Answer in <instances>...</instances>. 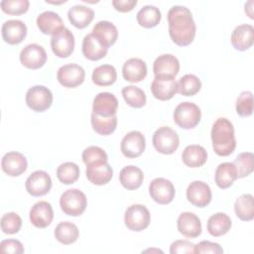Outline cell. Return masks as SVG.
Segmentation results:
<instances>
[{
    "label": "cell",
    "instance_id": "6da1fadb",
    "mask_svg": "<svg viewBox=\"0 0 254 254\" xmlns=\"http://www.w3.org/2000/svg\"><path fill=\"white\" fill-rule=\"evenodd\" d=\"M167 17L172 41L180 47L191 44L196 30L191 12L185 6L177 5L169 10Z\"/></svg>",
    "mask_w": 254,
    "mask_h": 254
},
{
    "label": "cell",
    "instance_id": "7a4b0ae2",
    "mask_svg": "<svg viewBox=\"0 0 254 254\" xmlns=\"http://www.w3.org/2000/svg\"><path fill=\"white\" fill-rule=\"evenodd\" d=\"M211 142L214 152L220 157H226L233 153L236 147L233 124L226 118L216 119L211 128Z\"/></svg>",
    "mask_w": 254,
    "mask_h": 254
},
{
    "label": "cell",
    "instance_id": "3957f363",
    "mask_svg": "<svg viewBox=\"0 0 254 254\" xmlns=\"http://www.w3.org/2000/svg\"><path fill=\"white\" fill-rule=\"evenodd\" d=\"M173 118L179 127L183 129H192L199 123L201 111L195 103L185 101L175 108Z\"/></svg>",
    "mask_w": 254,
    "mask_h": 254
},
{
    "label": "cell",
    "instance_id": "277c9868",
    "mask_svg": "<svg viewBox=\"0 0 254 254\" xmlns=\"http://www.w3.org/2000/svg\"><path fill=\"white\" fill-rule=\"evenodd\" d=\"M60 205L65 214L79 216L84 212L87 206V198L78 189H68L62 193Z\"/></svg>",
    "mask_w": 254,
    "mask_h": 254
},
{
    "label": "cell",
    "instance_id": "5b68a950",
    "mask_svg": "<svg viewBox=\"0 0 254 254\" xmlns=\"http://www.w3.org/2000/svg\"><path fill=\"white\" fill-rule=\"evenodd\" d=\"M152 142L159 153L171 155L179 148L180 138L174 129L168 126H162L153 134Z\"/></svg>",
    "mask_w": 254,
    "mask_h": 254
},
{
    "label": "cell",
    "instance_id": "8992f818",
    "mask_svg": "<svg viewBox=\"0 0 254 254\" xmlns=\"http://www.w3.org/2000/svg\"><path fill=\"white\" fill-rule=\"evenodd\" d=\"M52 91L44 85H35L28 89L26 93V104L35 112H44L53 103Z\"/></svg>",
    "mask_w": 254,
    "mask_h": 254
},
{
    "label": "cell",
    "instance_id": "52a82bcc",
    "mask_svg": "<svg viewBox=\"0 0 254 254\" xmlns=\"http://www.w3.org/2000/svg\"><path fill=\"white\" fill-rule=\"evenodd\" d=\"M124 222L130 230L136 232L142 231L146 229L151 222L150 211L143 204H132L125 211Z\"/></svg>",
    "mask_w": 254,
    "mask_h": 254
},
{
    "label": "cell",
    "instance_id": "ba28073f",
    "mask_svg": "<svg viewBox=\"0 0 254 254\" xmlns=\"http://www.w3.org/2000/svg\"><path fill=\"white\" fill-rule=\"evenodd\" d=\"M180 70L179 60L171 54L159 56L153 64V71L155 78L171 80L175 79Z\"/></svg>",
    "mask_w": 254,
    "mask_h": 254
},
{
    "label": "cell",
    "instance_id": "9c48e42d",
    "mask_svg": "<svg viewBox=\"0 0 254 254\" xmlns=\"http://www.w3.org/2000/svg\"><path fill=\"white\" fill-rule=\"evenodd\" d=\"M74 45V36L65 27L59 30L51 38L52 51L58 58L64 59L69 57L73 53Z\"/></svg>",
    "mask_w": 254,
    "mask_h": 254
},
{
    "label": "cell",
    "instance_id": "30bf717a",
    "mask_svg": "<svg viewBox=\"0 0 254 254\" xmlns=\"http://www.w3.org/2000/svg\"><path fill=\"white\" fill-rule=\"evenodd\" d=\"M149 193L159 204H168L175 198L176 190L173 183L165 178H156L149 185Z\"/></svg>",
    "mask_w": 254,
    "mask_h": 254
},
{
    "label": "cell",
    "instance_id": "8fae6325",
    "mask_svg": "<svg viewBox=\"0 0 254 254\" xmlns=\"http://www.w3.org/2000/svg\"><path fill=\"white\" fill-rule=\"evenodd\" d=\"M85 78V71L82 66L76 64L62 65L57 72L58 81L67 88H74L80 85Z\"/></svg>",
    "mask_w": 254,
    "mask_h": 254
},
{
    "label": "cell",
    "instance_id": "7c38bea8",
    "mask_svg": "<svg viewBox=\"0 0 254 254\" xmlns=\"http://www.w3.org/2000/svg\"><path fill=\"white\" fill-rule=\"evenodd\" d=\"M19 58L24 66L30 69H38L46 64L47 53L42 46L38 44H29L22 49Z\"/></svg>",
    "mask_w": 254,
    "mask_h": 254
},
{
    "label": "cell",
    "instance_id": "4fadbf2b",
    "mask_svg": "<svg viewBox=\"0 0 254 254\" xmlns=\"http://www.w3.org/2000/svg\"><path fill=\"white\" fill-rule=\"evenodd\" d=\"M25 188L32 196L45 195L52 189V179L45 171H35L26 180Z\"/></svg>",
    "mask_w": 254,
    "mask_h": 254
},
{
    "label": "cell",
    "instance_id": "5bb4252c",
    "mask_svg": "<svg viewBox=\"0 0 254 254\" xmlns=\"http://www.w3.org/2000/svg\"><path fill=\"white\" fill-rule=\"evenodd\" d=\"M146 140L140 131H131L127 133L120 144L122 154L130 159L138 158L145 151Z\"/></svg>",
    "mask_w": 254,
    "mask_h": 254
},
{
    "label": "cell",
    "instance_id": "9a60e30c",
    "mask_svg": "<svg viewBox=\"0 0 254 254\" xmlns=\"http://www.w3.org/2000/svg\"><path fill=\"white\" fill-rule=\"evenodd\" d=\"M187 198L194 206L205 207L211 201V190L206 183L193 181L187 189Z\"/></svg>",
    "mask_w": 254,
    "mask_h": 254
},
{
    "label": "cell",
    "instance_id": "2e32d148",
    "mask_svg": "<svg viewBox=\"0 0 254 254\" xmlns=\"http://www.w3.org/2000/svg\"><path fill=\"white\" fill-rule=\"evenodd\" d=\"M1 167L5 174L10 177H18L22 175L28 168L26 157L16 151L6 153L1 161Z\"/></svg>",
    "mask_w": 254,
    "mask_h": 254
},
{
    "label": "cell",
    "instance_id": "e0dca14e",
    "mask_svg": "<svg viewBox=\"0 0 254 254\" xmlns=\"http://www.w3.org/2000/svg\"><path fill=\"white\" fill-rule=\"evenodd\" d=\"M54 218V210L50 202L41 200L36 202L30 210V221L37 228L48 227Z\"/></svg>",
    "mask_w": 254,
    "mask_h": 254
},
{
    "label": "cell",
    "instance_id": "ac0fdd59",
    "mask_svg": "<svg viewBox=\"0 0 254 254\" xmlns=\"http://www.w3.org/2000/svg\"><path fill=\"white\" fill-rule=\"evenodd\" d=\"M1 34L6 43L9 45H17L26 38L27 26L21 20H8L2 25Z\"/></svg>",
    "mask_w": 254,
    "mask_h": 254
},
{
    "label": "cell",
    "instance_id": "d6986e66",
    "mask_svg": "<svg viewBox=\"0 0 254 254\" xmlns=\"http://www.w3.org/2000/svg\"><path fill=\"white\" fill-rule=\"evenodd\" d=\"M118 108V100L116 96L110 92H99L93 99L92 112L103 116L109 117L116 115Z\"/></svg>",
    "mask_w": 254,
    "mask_h": 254
},
{
    "label": "cell",
    "instance_id": "ffe728a7",
    "mask_svg": "<svg viewBox=\"0 0 254 254\" xmlns=\"http://www.w3.org/2000/svg\"><path fill=\"white\" fill-rule=\"evenodd\" d=\"M87 180L96 186L108 184L113 177V170L107 162H97L86 165Z\"/></svg>",
    "mask_w": 254,
    "mask_h": 254
},
{
    "label": "cell",
    "instance_id": "44dd1931",
    "mask_svg": "<svg viewBox=\"0 0 254 254\" xmlns=\"http://www.w3.org/2000/svg\"><path fill=\"white\" fill-rule=\"evenodd\" d=\"M178 230L189 238H196L201 234V222L197 215L192 212H183L177 220Z\"/></svg>",
    "mask_w": 254,
    "mask_h": 254
},
{
    "label": "cell",
    "instance_id": "7402d4cb",
    "mask_svg": "<svg viewBox=\"0 0 254 254\" xmlns=\"http://www.w3.org/2000/svg\"><path fill=\"white\" fill-rule=\"evenodd\" d=\"M233 48L237 51H246L250 49L254 41V28L249 24L237 26L230 37Z\"/></svg>",
    "mask_w": 254,
    "mask_h": 254
},
{
    "label": "cell",
    "instance_id": "603a6c76",
    "mask_svg": "<svg viewBox=\"0 0 254 254\" xmlns=\"http://www.w3.org/2000/svg\"><path fill=\"white\" fill-rule=\"evenodd\" d=\"M122 75L129 82H140L147 75V64L141 59L131 58L124 63Z\"/></svg>",
    "mask_w": 254,
    "mask_h": 254
},
{
    "label": "cell",
    "instance_id": "cb8c5ba5",
    "mask_svg": "<svg viewBox=\"0 0 254 254\" xmlns=\"http://www.w3.org/2000/svg\"><path fill=\"white\" fill-rule=\"evenodd\" d=\"M37 26L45 35H54L59 30L64 28V22L59 14L53 11H45L37 17Z\"/></svg>",
    "mask_w": 254,
    "mask_h": 254
},
{
    "label": "cell",
    "instance_id": "d4e9b609",
    "mask_svg": "<svg viewBox=\"0 0 254 254\" xmlns=\"http://www.w3.org/2000/svg\"><path fill=\"white\" fill-rule=\"evenodd\" d=\"M107 49L114 45L118 38V31L116 26L109 21L97 22L91 32Z\"/></svg>",
    "mask_w": 254,
    "mask_h": 254
},
{
    "label": "cell",
    "instance_id": "484cf974",
    "mask_svg": "<svg viewBox=\"0 0 254 254\" xmlns=\"http://www.w3.org/2000/svg\"><path fill=\"white\" fill-rule=\"evenodd\" d=\"M108 49L92 34H87L82 41V54L89 61H98L104 58Z\"/></svg>",
    "mask_w": 254,
    "mask_h": 254
},
{
    "label": "cell",
    "instance_id": "4316f807",
    "mask_svg": "<svg viewBox=\"0 0 254 254\" xmlns=\"http://www.w3.org/2000/svg\"><path fill=\"white\" fill-rule=\"evenodd\" d=\"M67 18L72 26L77 29H83L92 22L94 12L87 6L74 5L68 9Z\"/></svg>",
    "mask_w": 254,
    "mask_h": 254
},
{
    "label": "cell",
    "instance_id": "83f0119b",
    "mask_svg": "<svg viewBox=\"0 0 254 254\" xmlns=\"http://www.w3.org/2000/svg\"><path fill=\"white\" fill-rule=\"evenodd\" d=\"M237 171L233 163L224 162L217 166L214 174V181L218 188L225 190L237 180Z\"/></svg>",
    "mask_w": 254,
    "mask_h": 254
},
{
    "label": "cell",
    "instance_id": "f1b7e54d",
    "mask_svg": "<svg viewBox=\"0 0 254 254\" xmlns=\"http://www.w3.org/2000/svg\"><path fill=\"white\" fill-rule=\"evenodd\" d=\"M183 162L190 168H199L206 163L207 153L200 145H189L182 154Z\"/></svg>",
    "mask_w": 254,
    "mask_h": 254
},
{
    "label": "cell",
    "instance_id": "f546056e",
    "mask_svg": "<svg viewBox=\"0 0 254 254\" xmlns=\"http://www.w3.org/2000/svg\"><path fill=\"white\" fill-rule=\"evenodd\" d=\"M144 180V174L142 170L136 166H126L124 167L119 174V181L121 185L129 190H137L141 187Z\"/></svg>",
    "mask_w": 254,
    "mask_h": 254
},
{
    "label": "cell",
    "instance_id": "4dcf8cb0",
    "mask_svg": "<svg viewBox=\"0 0 254 254\" xmlns=\"http://www.w3.org/2000/svg\"><path fill=\"white\" fill-rule=\"evenodd\" d=\"M151 90L155 98L166 101L173 98L178 92V81L154 78L151 83Z\"/></svg>",
    "mask_w": 254,
    "mask_h": 254
},
{
    "label": "cell",
    "instance_id": "1f68e13d",
    "mask_svg": "<svg viewBox=\"0 0 254 254\" xmlns=\"http://www.w3.org/2000/svg\"><path fill=\"white\" fill-rule=\"evenodd\" d=\"M231 219L224 212L212 214L207 220V231L214 237H219L226 234L231 228Z\"/></svg>",
    "mask_w": 254,
    "mask_h": 254
},
{
    "label": "cell",
    "instance_id": "d6a6232c",
    "mask_svg": "<svg viewBox=\"0 0 254 254\" xmlns=\"http://www.w3.org/2000/svg\"><path fill=\"white\" fill-rule=\"evenodd\" d=\"M54 234L60 243L68 245L77 240L79 236V230L74 223L69 221H63L56 226Z\"/></svg>",
    "mask_w": 254,
    "mask_h": 254
},
{
    "label": "cell",
    "instance_id": "836d02e7",
    "mask_svg": "<svg viewBox=\"0 0 254 254\" xmlns=\"http://www.w3.org/2000/svg\"><path fill=\"white\" fill-rule=\"evenodd\" d=\"M161 18L162 14L160 9L153 5H146L142 7L136 15L138 24L147 29L156 27L160 23Z\"/></svg>",
    "mask_w": 254,
    "mask_h": 254
},
{
    "label": "cell",
    "instance_id": "e575fe53",
    "mask_svg": "<svg viewBox=\"0 0 254 254\" xmlns=\"http://www.w3.org/2000/svg\"><path fill=\"white\" fill-rule=\"evenodd\" d=\"M92 81L98 86H108L117 79L116 68L111 64H101L96 66L91 75Z\"/></svg>",
    "mask_w": 254,
    "mask_h": 254
},
{
    "label": "cell",
    "instance_id": "d590c367",
    "mask_svg": "<svg viewBox=\"0 0 254 254\" xmlns=\"http://www.w3.org/2000/svg\"><path fill=\"white\" fill-rule=\"evenodd\" d=\"M236 216L243 221H250L254 217V199L250 193L240 195L234 202Z\"/></svg>",
    "mask_w": 254,
    "mask_h": 254
},
{
    "label": "cell",
    "instance_id": "8d00e7d4",
    "mask_svg": "<svg viewBox=\"0 0 254 254\" xmlns=\"http://www.w3.org/2000/svg\"><path fill=\"white\" fill-rule=\"evenodd\" d=\"M91 126L93 130L102 136H107L113 133L117 127V116L103 117L95 113H91Z\"/></svg>",
    "mask_w": 254,
    "mask_h": 254
},
{
    "label": "cell",
    "instance_id": "74e56055",
    "mask_svg": "<svg viewBox=\"0 0 254 254\" xmlns=\"http://www.w3.org/2000/svg\"><path fill=\"white\" fill-rule=\"evenodd\" d=\"M201 87L200 79L191 73L185 74L178 81V92L184 96H192L196 94Z\"/></svg>",
    "mask_w": 254,
    "mask_h": 254
},
{
    "label": "cell",
    "instance_id": "f35d334b",
    "mask_svg": "<svg viewBox=\"0 0 254 254\" xmlns=\"http://www.w3.org/2000/svg\"><path fill=\"white\" fill-rule=\"evenodd\" d=\"M79 167L73 162L63 163L57 169V177L59 181L64 185L75 183L79 177Z\"/></svg>",
    "mask_w": 254,
    "mask_h": 254
},
{
    "label": "cell",
    "instance_id": "ab89813d",
    "mask_svg": "<svg viewBox=\"0 0 254 254\" xmlns=\"http://www.w3.org/2000/svg\"><path fill=\"white\" fill-rule=\"evenodd\" d=\"M122 96L125 102L134 108H141L146 104V94L145 92L134 85H128L123 87Z\"/></svg>",
    "mask_w": 254,
    "mask_h": 254
},
{
    "label": "cell",
    "instance_id": "60d3db41",
    "mask_svg": "<svg viewBox=\"0 0 254 254\" xmlns=\"http://www.w3.org/2000/svg\"><path fill=\"white\" fill-rule=\"evenodd\" d=\"M233 164L237 171V178H245L254 170L253 154L251 152L240 153L234 160Z\"/></svg>",
    "mask_w": 254,
    "mask_h": 254
},
{
    "label": "cell",
    "instance_id": "b9f144b4",
    "mask_svg": "<svg viewBox=\"0 0 254 254\" xmlns=\"http://www.w3.org/2000/svg\"><path fill=\"white\" fill-rule=\"evenodd\" d=\"M1 229L6 234L18 233L22 226V218L16 212H7L1 217Z\"/></svg>",
    "mask_w": 254,
    "mask_h": 254
},
{
    "label": "cell",
    "instance_id": "7bdbcfd3",
    "mask_svg": "<svg viewBox=\"0 0 254 254\" xmlns=\"http://www.w3.org/2000/svg\"><path fill=\"white\" fill-rule=\"evenodd\" d=\"M236 112L241 117L251 116L253 113V95L251 91H243L236 100Z\"/></svg>",
    "mask_w": 254,
    "mask_h": 254
},
{
    "label": "cell",
    "instance_id": "ee69618b",
    "mask_svg": "<svg viewBox=\"0 0 254 254\" xmlns=\"http://www.w3.org/2000/svg\"><path fill=\"white\" fill-rule=\"evenodd\" d=\"M1 9L9 15H21L28 11L30 2L28 0H2Z\"/></svg>",
    "mask_w": 254,
    "mask_h": 254
},
{
    "label": "cell",
    "instance_id": "f6af8a7d",
    "mask_svg": "<svg viewBox=\"0 0 254 254\" xmlns=\"http://www.w3.org/2000/svg\"><path fill=\"white\" fill-rule=\"evenodd\" d=\"M82 161L85 165L97 163V162H107L108 157L105 151L98 146H89L85 148L81 154Z\"/></svg>",
    "mask_w": 254,
    "mask_h": 254
},
{
    "label": "cell",
    "instance_id": "bcb514c9",
    "mask_svg": "<svg viewBox=\"0 0 254 254\" xmlns=\"http://www.w3.org/2000/svg\"><path fill=\"white\" fill-rule=\"evenodd\" d=\"M0 251L2 254H22L24 252V246L17 239H6L1 241Z\"/></svg>",
    "mask_w": 254,
    "mask_h": 254
},
{
    "label": "cell",
    "instance_id": "7dc6e473",
    "mask_svg": "<svg viewBox=\"0 0 254 254\" xmlns=\"http://www.w3.org/2000/svg\"><path fill=\"white\" fill-rule=\"evenodd\" d=\"M171 254H190L194 253V244L189 240H176L170 246Z\"/></svg>",
    "mask_w": 254,
    "mask_h": 254
},
{
    "label": "cell",
    "instance_id": "c3c4849f",
    "mask_svg": "<svg viewBox=\"0 0 254 254\" xmlns=\"http://www.w3.org/2000/svg\"><path fill=\"white\" fill-rule=\"evenodd\" d=\"M194 253H213V254H221L223 253V249L218 243L203 240L198 244L194 245Z\"/></svg>",
    "mask_w": 254,
    "mask_h": 254
},
{
    "label": "cell",
    "instance_id": "681fc988",
    "mask_svg": "<svg viewBox=\"0 0 254 254\" xmlns=\"http://www.w3.org/2000/svg\"><path fill=\"white\" fill-rule=\"evenodd\" d=\"M137 0H113L112 5L113 7L122 13L130 12L134 9V7L137 5Z\"/></svg>",
    "mask_w": 254,
    "mask_h": 254
},
{
    "label": "cell",
    "instance_id": "f907efd6",
    "mask_svg": "<svg viewBox=\"0 0 254 254\" xmlns=\"http://www.w3.org/2000/svg\"><path fill=\"white\" fill-rule=\"evenodd\" d=\"M252 6H253V1H249L245 4V13L249 16L250 19H253V11H252Z\"/></svg>",
    "mask_w": 254,
    "mask_h": 254
},
{
    "label": "cell",
    "instance_id": "816d5d0a",
    "mask_svg": "<svg viewBox=\"0 0 254 254\" xmlns=\"http://www.w3.org/2000/svg\"><path fill=\"white\" fill-rule=\"evenodd\" d=\"M144 252H160V253H163V251L160 250V249H147V250H144Z\"/></svg>",
    "mask_w": 254,
    "mask_h": 254
}]
</instances>
